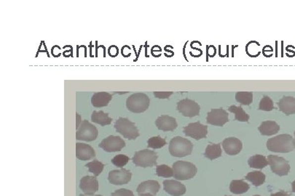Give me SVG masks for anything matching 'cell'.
<instances>
[{
  "label": "cell",
  "mask_w": 295,
  "mask_h": 196,
  "mask_svg": "<svg viewBox=\"0 0 295 196\" xmlns=\"http://www.w3.org/2000/svg\"><path fill=\"white\" fill-rule=\"evenodd\" d=\"M267 148L274 153H290L295 149V140L291 135H280L270 138L267 142Z\"/></svg>",
  "instance_id": "1"
},
{
  "label": "cell",
  "mask_w": 295,
  "mask_h": 196,
  "mask_svg": "<svg viewBox=\"0 0 295 196\" xmlns=\"http://www.w3.org/2000/svg\"><path fill=\"white\" fill-rule=\"evenodd\" d=\"M168 150L173 157L182 158L192 154L193 145L188 139L175 137L170 141Z\"/></svg>",
  "instance_id": "2"
},
{
  "label": "cell",
  "mask_w": 295,
  "mask_h": 196,
  "mask_svg": "<svg viewBox=\"0 0 295 196\" xmlns=\"http://www.w3.org/2000/svg\"><path fill=\"white\" fill-rule=\"evenodd\" d=\"M174 178L177 180H191L196 176L197 168L191 162L179 160L173 165Z\"/></svg>",
  "instance_id": "3"
},
{
  "label": "cell",
  "mask_w": 295,
  "mask_h": 196,
  "mask_svg": "<svg viewBox=\"0 0 295 196\" xmlns=\"http://www.w3.org/2000/svg\"><path fill=\"white\" fill-rule=\"evenodd\" d=\"M150 100L146 94L134 93L126 100V107L131 112L140 114L148 110Z\"/></svg>",
  "instance_id": "4"
},
{
  "label": "cell",
  "mask_w": 295,
  "mask_h": 196,
  "mask_svg": "<svg viewBox=\"0 0 295 196\" xmlns=\"http://www.w3.org/2000/svg\"><path fill=\"white\" fill-rule=\"evenodd\" d=\"M114 126L117 132L128 140H136L140 136V132L137 126L128 118H119L115 121Z\"/></svg>",
  "instance_id": "5"
},
{
  "label": "cell",
  "mask_w": 295,
  "mask_h": 196,
  "mask_svg": "<svg viewBox=\"0 0 295 196\" xmlns=\"http://www.w3.org/2000/svg\"><path fill=\"white\" fill-rule=\"evenodd\" d=\"M157 155L153 151L142 150L137 151L133 157V163L140 167H152L157 164Z\"/></svg>",
  "instance_id": "6"
},
{
  "label": "cell",
  "mask_w": 295,
  "mask_h": 196,
  "mask_svg": "<svg viewBox=\"0 0 295 196\" xmlns=\"http://www.w3.org/2000/svg\"><path fill=\"white\" fill-rule=\"evenodd\" d=\"M98 129L94 125L91 124L88 120H85L80 125L76 132V139L83 141L91 142L98 137Z\"/></svg>",
  "instance_id": "7"
},
{
  "label": "cell",
  "mask_w": 295,
  "mask_h": 196,
  "mask_svg": "<svg viewBox=\"0 0 295 196\" xmlns=\"http://www.w3.org/2000/svg\"><path fill=\"white\" fill-rule=\"evenodd\" d=\"M268 164L272 172L279 176H287L290 173V165L285 158L277 156L270 155L268 157Z\"/></svg>",
  "instance_id": "8"
},
{
  "label": "cell",
  "mask_w": 295,
  "mask_h": 196,
  "mask_svg": "<svg viewBox=\"0 0 295 196\" xmlns=\"http://www.w3.org/2000/svg\"><path fill=\"white\" fill-rule=\"evenodd\" d=\"M177 109L184 117L192 118L199 115L200 107L194 100L186 98L177 103Z\"/></svg>",
  "instance_id": "9"
},
{
  "label": "cell",
  "mask_w": 295,
  "mask_h": 196,
  "mask_svg": "<svg viewBox=\"0 0 295 196\" xmlns=\"http://www.w3.org/2000/svg\"><path fill=\"white\" fill-rule=\"evenodd\" d=\"M98 146L106 152H118L126 146V143L119 136L111 135L103 139Z\"/></svg>",
  "instance_id": "10"
},
{
  "label": "cell",
  "mask_w": 295,
  "mask_h": 196,
  "mask_svg": "<svg viewBox=\"0 0 295 196\" xmlns=\"http://www.w3.org/2000/svg\"><path fill=\"white\" fill-rule=\"evenodd\" d=\"M184 133L187 137H191L196 140L205 138L208 134V126L202 124L197 121L196 123H191L188 126L184 127Z\"/></svg>",
  "instance_id": "11"
},
{
  "label": "cell",
  "mask_w": 295,
  "mask_h": 196,
  "mask_svg": "<svg viewBox=\"0 0 295 196\" xmlns=\"http://www.w3.org/2000/svg\"><path fill=\"white\" fill-rule=\"evenodd\" d=\"M228 121V114L222 109H211L207 114L206 122L208 124L222 126Z\"/></svg>",
  "instance_id": "12"
},
{
  "label": "cell",
  "mask_w": 295,
  "mask_h": 196,
  "mask_svg": "<svg viewBox=\"0 0 295 196\" xmlns=\"http://www.w3.org/2000/svg\"><path fill=\"white\" fill-rule=\"evenodd\" d=\"M132 174L129 170L125 169L119 170L111 171L108 175V180L111 184L123 185L127 184L131 181Z\"/></svg>",
  "instance_id": "13"
},
{
  "label": "cell",
  "mask_w": 295,
  "mask_h": 196,
  "mask_svg": "<svg viewBox=\"0 0 295 196\" xmlns=\"http://www.w3.org/2000/svg\"><path fill=\"white\" fill-rule=\"evenodd\" d=\"M80 188L85 195H94L98 190V182L97 177L86 176L80 180Z\"/></svg>",
  "instance_id": "14"
},
{
  "label": "cell",
  "mask_w": 295,
  "mask_h": 196,
  "mask_svg": "<svg viewBox=\"0 0 295 196\" xmlns=\"http://www.w3.org/2000/svg\"><path fill=\"white\" fill-rule=\"evenodd\" d=\"M222 145L225 153L230 156L237 155L242 151L243 148L242 141L236 137L225 139L222 142Z\"/></svg>",
  "instance_id": "15"
},
{
  "label": "cell",
  "mask_w": 295,
  "mask_h": 196,
  "mask_svg": "<svg viewBox=\"0 0 295 196\" xmlns=\"http://www.w3.org/2000/svg\"><path fill=\"white\" fill-rule=\"evenodd\" d=\"M163 188L167 194L173 196H181L186 193V187L177 180H165Z\"/></svg>",
  "instance_id": "16"
},
{
  "label": "cell",
  "mask_w": 295,
  "mask_h": 196,
  "mask_svg": "<svg viewBox=\"0 0 295 196\" xmlns=\"http://www.w3.org/2000/svg\"><path fill=\"white\" fill-rule=\"evenodd\" d=\"M155 124L157 129L163 132L174 131L178 126L175 118L166 115L158 117L155 121Z\"/></svg>",
  "instance_id": "17"
},
{
  "label": "cell",
  "mask_w": 295,
  "mask_h": 196,
  "mask_svg": "<svg viewBox=\"0 0 295 196\" xmlns=\"http://www.w3.org/2000/svg\"><path fill=\"white\" fill-rule=\"evenodd\" d=\"M95 157V151L91 146L85 143H77L76 157L79 160H89Z\"/></svg>",
  "instance_id": "18"
},
{
  "label": "cell",
  "mask_w": 295,
  "mask_h": 196,
  "mask_svg": "<svg viewBox=\"0 0 295 196\" xmlns=\"http://www.w3.org/2000/svg\"><path fill=\"white\" fill-rule=\"evenodd\" d=\"M160 185L155 180H148L139 185L137 191L140 195L149 194L154 196L160 191Z\"/></svg>",
  "instance_id": "19"
},
{
  "label": "cell",
  "mask_w": 295,
  "mask_h": 196,
  "mask_svg": "<svg viewBox=\"0 0 295 196\" xmlns=\"http://www.w3.org/2000/svg\"><path fill=\"white\" fill-rule=\"evenodd\" d=\"M278 106L279 110L287 116L295 114V98L293 97H286L279 100Z\"/></svg>",
  "instance_id": "20"
},
{
  "label": "cell",
  "mask_w": 295,
  "mask_h": 196,
  "mask_svg": "<svg viewBox=\"0 0 295 196\" xmlns=\"http://www.w3.org/2000/svg\"><path fill=\"white\" fill-rule=\"evenodd\" d=\"M112 98V95L108 92H97L91 98V103L96 108L104 107L109 104Z\"/></svg>",
  "instance_id": "21"
},
{
  "label": "cell",
  "mask_w": 295,
  "mask_h": 196,
  "mask_svg": "<svg viewBox=\"0 0 295 196\" xmlns=\"http://www.w3.org/2000/svg\"><path fill=\"white\" fill-rule=\"evenodd\" d=\"M258 130L262 135L271 136L276 135L279 132V131L280 130V126L276 121H263L262 124L258 127Z\"/></svg>",
  "instance_id": "22"
},
{
  "label": "cell",
  "mask_w": 295,
  "mask_h": 196,
  "mask_svg": "<svg viewBox=\"0 0 295 196\" xmlns=\"http://www.w3.org/2000/svg\"><path fill=\"white\" fill-rule=\"evenodd\" d=\"M91 121L94 123H98L101 126H104L112 123V118L109 117V114L103 111H94L91 115Z\"/></svg>",
  "instance_id": "23"
},
{
  "label": "cell",
  "mask_w": 295,
  "mask_h": 196,
  "mask_svg": "<svg viewBox=\"0 0 295 196\" xmlns=\"http://www.w3.org/2000/svg\"><path fill=\"white\" fill-rule=\"evenodd\" d=\"M248 163L251 168L262 169L268 166V161L264 156L255 155L248 159Z\"/></svg>",
  "instance_id": "24"
},
{
  "label": "cell",
  "mask_w": 295,
  "mask_h": 196,
  "mask_svg": "<svg viewBox=\"0 0 295 196\" xmlns=\"http://www.w3.org/2000/svg\"><path fill=\"white\" fill-rule=\"evenodd\" d=\"M249 188V185L244 180H233L230 185V190L234 194H245Z\"/></svg>",
  "instance_id": "25"
},
{
  "label": "cell",
  "mask_w": 295,
  "mask_h": 196,
  "mask_svg": "<svg viewBox=\"0 0 295 196\" xmlns=\"http://www.w3.org/2000/svg\"><path fill=\"white\" fill-rule=\"evenodd\" d=\"M204 156L205 158L210 160H214L222 156V149L220 144L208 145L205 149Z\"/></svg>",
  "instance_id": "26"
},
{
  "label": "cell",
  "mask_w": 295,
  "mask_h": 196,
  "mask_svg": "<svg viewBox=\"0 0 295 196\" xmlns=\"http://www.w3.org/2000/svg\"><path fill=\"white\" fill-rule=\"evenodd\" d=\"M245 179L251 182L254 186L258 187L260 186L265 183V175L262 172L254 171V172L248 173L246 176Z\"/></svg>",
  "instance_id": "27"
},
{
  "label": "cell",
  "mask_w": 295,
  "mask_h": 196,
  "mask_svg": "<svg viewBox=\"0 0 295 196\" xmlns=\"http://www.w3.org/2000/svg\"><path fill=\"white\" fill-rule=\"evenodd\" d=\"M228 111L235 114V119L242 122H248L249 116L244 111L242 106H232L229 107Z\"/></svg>",
  "instance_id": "28"
},
{
  "label": "cell",
  "mask_w": 295,
  "mask_h": 196,
  "mask_svg": "<svg viewBox=\"0 0 295 196\" xmlns=\"http://www.w3.org/2000/svg\"><path fill=\"white\" fill-rule=\"evenodd\" d=\"M236 101L244 106H249L253 101L252 92H239L236 95Z\"/></svg>",
  "instance_id": "29"
},
{
  "label": "cell",
  "mask_w": 295,
  "mask_h": 196,
  "mask_svg": "<svg viewBox=\"0 0 295 196\" xmlns=\"http://www.w3.org/2000/svg\"><path fill=\"white\" fill-rule=\"evenodd\" d=\"M86 167L89 168V172L93 173L95 177L99 175L103 170V164L98 160H94L89 162L86 165Z\"/></svg>",
  "instance_id": "30"
},
{
  "label": "cell",
  "mask_w": 295,
  "mask_h": 196,
  "mask_svg": "<svg viewBox=\"0 0 295 196\" xmlns=\"http://www.w3.org/2000/svg\"><path fill=\"white\" fill-rule=\"evenodd\" d=\"M166 145V139L162 138L160 136L151 137L148 140V148H152V149H159L164 147Z\"/></svg>",
  "instance_id": "31"
},
{
  "label": "cell",
  "mask_w": 295,
  "mask_h": 196,
  "mask_svg": "<svg viewBox=\"0 0 295 196\" xmlns=\"http://www.w3.org/2000/svg\"><path fill=\"white\" fill-rule=\"evenodd\" d=\"M156 174L158 177L170 178L174 176V171L167 165L163 164L156 167Z\"/></svg>",
  "instance_id": "32"
},
{
  "label": "cell",
  "mask_w": 295,
  "mask_h": 196,
  "mask_svg": "<svg viewBox=\"0 0 295 196\" xmlns=\"http://www.w3.org/2000/svg\"><path fill=\"white\" fill-rule=\"evenodd\" d=\"M274 109V104L272 99L268 96H264L259 105V110L264 111H271Z\"/></svg>",
  "instance_id": "33"
},
{
  "label": "cell",
  "mask_w": 295,
  "mask_h": 196,
  "mask_svg": "<svg viewBox=\"0 0 295 196\" xmlns=\"http://www.w3.org/2000/svg\"><path fill=\"white\" fill-rule=\"evenodd\" d=\"M129 157L127 156L120 154V155H117L114 157L112 159V164L115 165L117 167H123L127 164L128 162L129 161Z\"/></svg>",
  "instance_id": "34"
},
{
  "label": "cell",
  "mask_w": 295,
  "mask_h": 196,
  "mask_svg": "<svg viewBox=\"0 0 295 196\" xmlns=\"http://www.w3.org/2000/svg\"><path fill=\"white\" fill-rule=\"evenodd\" d=\"M111 196H134V194L130 190L123 188V189L117 190L115 192L112 193Z\"/></svg>",
  "instance_id": "35"
},
{
  "label": "cell",
  "mask_w": 295,
  "mask_h": 196,
  "mask_svg": "<svg viewBox=\"0 0 295 196\" xmlns=\"http://www.w3.org/2000/svg\"><path fill=\"white\" fill-rule=\"evenodd\" d=\"M173 92H154V97L159 99L169 98Z\"/></svg>",
  "instance_id": "36"
},
{
  "label": "cell",
  "mask_w": 295,
  "mask_h": 196,
  "mask_svg": "<svg viewBox=\"0 0 295 196\" xmlns=\"http://www.w3.org/2000/svg\"><path fill=\"white\" fill-rule=\"evenodd\" d=\"M270 196H291L288 193L284 192V191H280V192L276 193L275 194H272Z\"/></svg>",
  "instance_id": "37"
},
{
  "label": "cell",
  "mask_w": 295,
  "mask_h": 196,
  "mask_svg": "<svg viewBox=\"0 0 295 196\" xmlns=\"http://www.w3.org/2000/svg\"><path fill=\"white\" fill-rule=\"evenodd\" d=\"M77 115V126H76V129H79V123H80V119H81V118H80V116L78 114H76Z\"/></svg>",
  "instance_id": "38"
},
{
  "label": "cell",
  "mask_w": 295,
  "mask_h": 196,
  "mask_svg": "<svg viewBox=\"0 0 295 196\" xmlns=\"http://www.w3.org/2000/svg\"><path fill=\"white\" fill-rule=\"evenodd\" d=\"M292 187H293V192L295 193V181L293 182Z\"/></svg>",
  "instance_id": "39"
},
{
  "label": "cell",
  "mask_w": 295,
  "mask_h": 196,
  "mask_svg": "<svg viewBox=\"0 0 295 196\" xmlns=\"http://www.w3.org/2000/svg\"><path fill=\"white\" fill-rule=\"evenodd\" d=\"M140 196H152V194H142V195H140Z\"/></svg>",
  "instance_id": "40"
},
{
  "label": "cell",
  "mask_w": 295,
  "mask_h": 196,
  "mask_svg": "<svg viewBox=\"0 0 295 196\" xmlns=\"http://www.w3.org/2000/svg\"><path fill=\"white\" fill-rule=\"evenodd\" d=\"M79 196H101V195H95V196H94V195H83V194H80V195Z\"/></svg>",
  "instance_id": "41"
},
{
  "label": "cell",
  "mask_w": 295,
  "mask_h": 196,
  "mask_svg": "<svg viewBox=\"0 0 295 196\" xmlns=\"http://www.w3.org/2000/svg\"><path fill=\"white\" fill-rule=\"evenodd\" d=\"M259 196V195H256V196Z\"/></svg>",
  "instance_id": "42"
},
{
  "label": "cell",
  "mask_w": 295,
  "mask_h": 196,
  "mask_svg": "<svg viewBox=\"0 0 295 196\" xmlns=\"http://www.w3.org/2000/svg\"><path fill=\"white\" fill-rule=\"evenodd\" d=\"M294 134H295V132H294Z\"/></svg>",
  "instance_id": "43"
},
{
  "label": "cell",
  "mask_w": 295,
  "mask_h": 196,
  "mask_svg": "<svg viewBox=\"0 0 295 196\" xmlns=\"http://www.w3.org/2000/svg\"></svg>",
  "instance_id": "44"
}]
</instances>
